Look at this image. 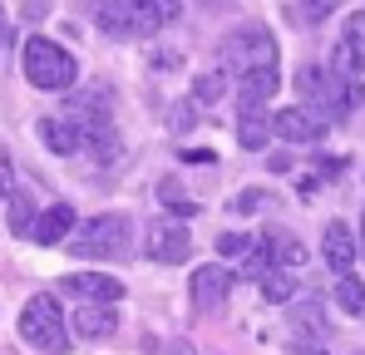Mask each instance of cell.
Here are the masks:
<instances>
[{
    "label": "cell",
    "instance_id": "obj_1",
    "mask_svg": "<svg viewBox=\"0 0 365 355\" xmlns=\"http://www.w3.org/2000/svg\"><path fill=\"white\" fill-rule=\"evenodd\" d=\"M297 89H302L306 109L321 118H346L365 99V84L351 79V74H341L336 64H306L297 74Z\"/></svg>",
    "mask_w": 365,
    "mask_h": 355
},
{
    "label": "cell",
    "instance_id": "obj_2",
    "mask_svg": "<svg viewBox=\"0 0 365 355\" xmlns=\"http://www.w3.org/2000/svg\"><path fill=\"white\" fill-rule=\"evenodd\" d=\"M20 64H25V79H30L35 89H50V94H60V89H69V84L79 79L74 55L64 50L60 40H45V35H30V40H25Z\"/></svg>",
    "mask_w": 365,
    "mask_h": 355
},
{
    "label": "cell",
    "instance_id": "obj_3",
    "mask_svg": "<svg viewBox=\"0 0 365 355\" xmlns=\"http://www.w3.org/2000/svg\"><path fill=\"white\" fill-rule=\"evenodd\" d=\"M222 69L227 74H252V69H272L277 64V35L267 25H242V30H227L222 35Z\"/></svg>",
    "mask_w": 365,
    "mask_h": 355
},
{
    "label": "cell",
    "instance_id": "obj_4",
    "mask_svg": "<svg viewBox=\"0 0 365 355\" xmlns=\"http://www.w3.org/2000/svg\"><path fill=\"white\" fill-rule=\"evenodd\" d=\"M133 247V222L123 212H99L74 232V257H99V262H119Z\"/></svg>",
    "mask_w": 365,
    "mask_h": 355
},
{
    "label": "cell",
    "instance_id": "obj_5",
    "mask_svg": "<svg viewBox=\"0 0 365 355\" xmlns=\"http://www.w3.org/2000/svg\"><path fill=\"white\" fill-rule=\"evenodd\" d=\"M20 336H25V346H35V351L60 355L64 346H69V326H64L60 301H55V296H30L25 311H20Z\"/></svg>",
    "mask_w": 365,
    "mask_h": 355
},
{
    "label": "cell",
    "instance_id": "obj_6",
    "mask_svg": "<svg viewBox=\"0 0 365 355\" xmlns=\"http://www.w3.org/2000/svg\"><path fill=\"white\" fill-rule=\"evenodd\" d=\"M94 20L109 40H143L163 25L143 0H94Z\"/></svg>",
    "mask_w": 365,
    "mask_h": 355
},
{
    "label": "cell",
    "instance_id": "obj_7",
    "mask_svg": "<svg viewBox=\"0 0 365 355\" xmlns=\"http://www.w3.org/2000/svg\"><path fill=\"white\" fill-rule=\"evenodd\" d=\"M143 247H148V257L158 267H178V262L192 257V237H187V227L178 217H153L148 232H143Z\"/></svg>",
    "mask_w": 365,
    "mask_h": 355
},
{
    "label": "cell",
    "instance_id": "obj_8",
    "mask_svg": "<svg viewBox=\"0 0 365 355\" xmlns=\"http://www.w3.org/2000/svg\"><path fill=\"white\" fill-rule=\"evenodd\" d=\"M60 292L79 296V306H84V301H94V306H119L123 282L109 277V272H69V277L60 282Z\"/></svg>",
    "mask_w": 365,
    "mask_h": 355
},
{
    "label": "cell",
    "instance_id": "obj_9",
    "mask_svg": "<svg viewBox=\"0 0 365 355\" xmlns=\"http://www.w3.org/2000/svg\"><path fill=\"white\" fill-rule=\"evenodd\" d=\"M356 257H361V242L351 237V227H346V222H326V232H321V262H326L336 277H351Z\"/></svg>",
    "mask_w": 365,
    "mask_h": 355
},
{
    "label": "cell",
    "instance_id": "obj_10",
    "mask_svg": "<svg viewBox=\"0 0 365 355\" xmlns=\"http://www.w3.org/2000/svg\"><path fill=\"white\" fill-rule=\"evenodd\" d=\"M227 296H232V272H227V267L207 262V267L192 272V306H197V311H217Z\"/></svg>",
    "mask_w": 365,
    "mask_h": 355
},
{
    "label": "cell",
    "instance_id": "obj_11",
    "mask_svg": "<svg viewBox=\"0 0 365 355\" xmlns=\"http://www.w3.org/2000/svg\"><path fill=\"white\" fill-rule=\"evenodd\" d=\"M262 252H267V262L272 267H282V272H292V267H302V262H311V252H306V242L297 232H287V227H267L262 232Z\"/></svg>",
    "mask_w": 365,
    "mask_h": 355
},
{
    "label": "cell",
    "instance_id": "obj_12",
    "mask_svg": "<svg viewBox=\"0 0 365 355\" xmlns=\"http://www.w3.org/2000/svg\"><path fill=\"white\" fill-rule=\"evenodd\" d=\"M336 69L351 74V79L365 74V10H356V15L346 20V35H341V45H336Z\"/></svg>",
    "mask_w": 365,
    "mask_h": 355
},
{
    "label": "cell",
    "instance_id": "obj_13",
    "mask_svg": "<svg viewBox=\"0 0 365 355\" xmlns=\"http://www.w3.org/2000/svg\"><path fill=\"white\" fill-rule=\"evenodd\" d=\"M321 133H326V118L311 114L306 104H292L277 114V138H287V143H316Z\"/></svg>",
    "mask_w": 365,
    "mask_h": 355
},
{
    "label": "cell",
    "instance_id": "obj_14",
    "mask_svg": "<svg viewBox=\"0 0 365 355\" xmlns=\"http://www.w3.org/2000/svg\"><path fill=\"white\" fill-rule=\"evenodd\" d=\"M114 331H119V311H114V306L84 301V306L74 311V336H84V341H109Z\"/></svg>",
    "mask_w": 365,
    "mask_h": 355
},
{
    "label": "cell",
    "instance_id": "obj_15",
    "mask_svg": "<svg viewBox=\"0 0 365 355\" xmlns=\"http://www.w3.org/2000/svg\"><path fill=\"white\" fill-rule=\"evenodd\" d=\"M277 89H282V69H277V64H272V69H252V74L237 79V99H242V109H262Z\"/></svg>",
    "mask_w": 365,
    "mask_h": 355
},
{
    "label": "cell",
    "instance_id": "obj_16",
    "mask_svg": "<svg viewBox=\"0 0 365 355\" xmlns=\"http://www.w3.org/2000/svg\"><path fill=\"white\" fill-rule=\"evenodd\" d=\"M272 133H277V118L267 114V109H242L237 114V143H242L247 153H262Z\"/></svg>",
    "mask_w": 365,
    "mask_h": 355
},
{
    "label": "cell",
    "instance_id": "obj_17",
    "mask_svg": "<svg viewBox=\"0 0 365 355\" xmlns=\"http://www.w3.org/2000/svg\"><path fill=\"white\" fill-rule=\"evenodd\" d=\"M74 222H79V217H74V207H69V202H55V207H45V212H40V222H35V242H40V247H55V242H64V237L74 232Z\"/></svg>",
    "mask_w": 365,
    "mask_h": 355
},
{
    "label": "cell",
    "instance_id": "obj_18",
    "mask_svg": "<svg viewBox=\"0 0 365 355\" xmlns=\"http://www.w3.org/2000/svg\"><path fill=\"white\" fill-rule=\"evenodd\" d=\"M292 326H297L302 341H316V346L331 336V321H326V306L321 301H292Z\"/></svg>",
    "mask_w": 365,
    "mask_h": 355
},
{
    "label": "cell",
    "instance_id": "obj_19",
    "mask_svg": "<svg viewBox=\"0 0 365 355\" xmlns=\"http://www.w3.org/2000/svg\"><path fill=\"white\" fill-rule=\"evenodd\" d=\"M40 138H45L50 153H79L84 148V133L69 118H40Z\"/></svg>",
    "mask_w": 365,
    "mask_h": 355
},
{
    "label": "cell",
    "instance_id": "obj_20",
    "mask_svg": "<svg viewBox=\"0 0 365 355\" xmlns=\"http://www.w3.org/2000/svg\"><path fill=\"white\" fill-rule=\"evenodd\" d=\"M262 296H267V301H272V306H292V301H297V277H292V272H282V267H272V272H267V277H262Z\"/></svg>",
    "mask_w": 365,
    "mask_h": 355
},
{
    "label": "cell",
    "instance_id": "obj_21",
    "mask_svg": "<svg viewBox=\"0 0 365 355\" xmlns=\"http://www.w3.org/2000/svg\"><path fill=\"white\" fill-rule=\"evenodd\" d=\"M35 222H40L35 202H30L25 192H15V197H10V232H15V237H30V232H35Z\"/></svg>",
    "mask_w": 365,
    "mask_h": 355
},
{
    "label": "cell",
    "instance_id": "obj_22",
    "mask_svg": "<svg viewBox=\"0 0 365 355\" xmlns=\"http://www.w3.org/2000/svg\"><path fill=\"white\" fill-rule=\"evenodd\" d=\"M336 306H341V311H346V316H361L365 311V287L361 282H356V277H336Z\"/></svg>",
    "mask_w": 365,
    "mask_h": 355
},
{
    "label": "cell",
    "instance_id": "obj_23",
    "mask_svg": "<svg viewBox=\"0 0 365 355\" xmlns=\"http://www.w3.org/2000/svg\"><path fill=\"white\" fill-rule=\"evenodd\" d=\"M227 94V69H207V74H197V84H192V99L197 104H217Z\"/></svg>",
    "mask_w": 365,
    "mask_h": 355
},
{
    "label": "cell",
    "instance_id": "obj_24",
    "mask_svg": "<svg viewBox=\"0 0 365 355\" xmlns=\"http://www.w3.org/2000/svg\"><path fill=\"white\" fill-rule=\"evenodd\" d=\"M84 148H89V153H94V158H99V163H114V158H119V133H114V123H109V128H99V133H89V138H84Z\"/></svg>",
    "mask_w": 365,
    "mask_h": 355
},
{
    "label": "cell",
    "instance_id": "obj_25",
    "mask_svg": "<svg viewBox=\"0 0 365 355\" xmlns=\"http://www.w3.org/2000/svg\"><path fill=\"white\" fill-rule=\"evenodd\" d=\"M336 5H341V0H297V10H302L306 25H321V20H326Z\"/></svg>",
    "mask_w": 365,
    "mask_h": 355
},
{
    "label": "cell",
    "instance_id": "obj_26",
    "mask_svg": "<svg viewBox=\"0 0 365 355\" xmlns=\"http://www.w3.org/2000/svg\"><path fill=\"white\" fill-rule=\"evenodd\" d=\"M217 252H222V257H247V252H252V237L247 232H222L217 237Z\"/></svg>",
    "mask_w": 365,
    "mask_h": 355
},
{
    "label": "cell",
    "instance_id": "obj_27",
    "mask_svg": "<svg viewBox=\"0 0 365 355\" xmlns=\"http://www.w3.org/2000/svg\"><path fill=\"white\" fill-rule=\"evenodd\" d=\"M0 197H15V163L5 148H0Z\"/></svg>",
    "mask_w": 365,
    "mask_h": 355
},
{
    "label": "cell",
    "instance_id": "obj_28",
    "mask_svg": "<svg viewBox=\"0 0 365 355\" xmlns=\"http://www.w3.org/2000/svg\"><path fill=\"white\" fill-rule=\"evenodd\" d=\"M143 5H148L163 25H168V20H178V10H182V0H143Z\"/></svg>",
    "mask_w": 365,
    "mask_h": 355
},
{
    "label": "cell",
    "instance_id": "obj_29",
    "mask_svg": "<svg viewBox=\"0 0 365 355\" xmlns=\"http://www.w3.org/2000/svg\"><path fill=\"white\" fill-rule=\"evenodd\" d=\"M287 355H331V351H326V346H316V341H292Z\"/></svg>",
    "mask_w": 365,
    "mask_h": 355
},
{
    "label": "cell",
    "instance_id": "obj_30",
    "mask_svg": "<svg viewBox=\"0 0 365 355\" xmlns=\"http://www.w3.org/2000/svg\"><path fill=\"white\" fill-rule=\"evenodd\" d=\"M361 262H365V207H361Z\"/></svg>",
    "mask_w": 365,
    "mask_h": 355
},
{
    "label": "cell",
    "instance_id": "obj_31",
    "mask_svg": "<svg viewBox=\"0 0 365 355\" xmlns=\"http://www.w3.org/2000/svg\"><path fill=\"white\" fill-rule=\"evenodd\" d=\"M361 355H365V351H361Z\"/></svg>",
    "mask_w": 365,
    "mask_h": 355
}]
</instances>
